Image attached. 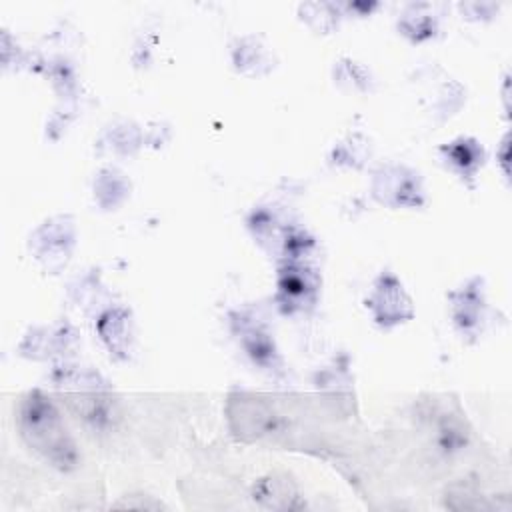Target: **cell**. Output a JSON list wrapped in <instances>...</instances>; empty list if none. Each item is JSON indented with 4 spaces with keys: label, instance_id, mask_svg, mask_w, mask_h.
<instances>
[{
    "label": "cell",
    "instance_id": "6da1fadb",
    "mask_svg": "<svg viewBox=\"0 0 512 512\" xmlns=\"http://www.w3.org/2000/svg\"><path fill=\"white\" fill-rule=\"evenodd\" d=\"M22 430L30 446L54 464L62 468L74 464V446L68 440L56 410L42 396L32 394L26 400L22 410Z\"/></svg>",
    "mask_w": 512,
    "mask_h": 512
}]
</instances>
